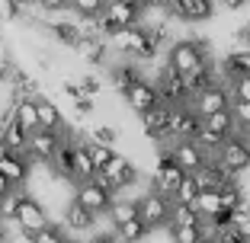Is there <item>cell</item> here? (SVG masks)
Wrapping results in <instances>:
<instances>
[{
  "mask_svg": "<svg viewBox=\"0 0 250 243\" xmlns=\"http://www.w3.org/2000/svg\"><path fill=\"white\" fill-rule=\"evenodd\" d=\"M183 176H186V169L177 167V160H173L167 150H161V154H157V163H154V173H151V189L167 195V199H173V192L183 183Z\"/></svg>",
  "mask_w": 250,
  "mask_h": 243,
  "instance_id": "cell-3",
  "label": "cell"
},
{
  "mask_svg": "<svg viewBox=\"0 0 250 243\" xmlns=\"http://www.w3.org/2000/svg\"><path fill=\"white\" fill-rule=\"evenodd\" d=\"M154 87L161 93V103H167V106H186L192 99L189 90H186V77L177 74V71H170L167 64L161 67V77L154 80Z\"/></svg>",
  "mask_w": 250,
  "mask_h": 243,
  "instance_id": "cell-6",
  "label": "cell"
},
{
  "mask_svg": "<svg viewBox=\"0 0 250 243\" xmlns=\"http://www.w3.org/2000/svg\"><path fill=\"white\" fill-rule=\"evenodd\" d=\"M42 29L48 32L58 45H64V48H77V42L83 38L81 22H74V19H45Z\"/></svg>",
  "mask_w": 250,
  "mask_h": 243,
  "instance_id": "cell-19",
  "label": "cell"
},
{
  "mask_svg": "<svg viewBox=\"0 0 250 243\" xmlns=\"http://www.w3.org/2000/svg\"><path fill=\"white\" fill-rule=\"evenodd\" d=\"M106 218H109V224H112V230L116 227H122L125 221H132V218H138V199H112V205H109V211H106Z\"/></svg>",
  "mask_w": 250,
  "mask_h": 243,
  "instance_id": "cell-24",
  "label": "cell"
},
{
  "mask_svg": "<svg viewBox=\"0 0 250 243\" xmlns=\"http://www.w3.org/2000/svg\"><path fill=\"white\" fill-rule=\"evenodd\" d=\"M87 150H90V160H93V167H106V163L116 157V148L112 144H100V141H87Z\"/></svg>",
  "mask_w": 250,
  "mask_h": 243,
  "instance_id": "cell-34",
  "label": "cell"
},
{
  "mask_svg": "<svg viewBox=\"0 0 250 243\" xmlns=\"http://www.w3.org/2000/svg\"><path fill=\"white\" fill-rule=\"evenodd\" d=\"M96 218L93 211H87L83 205H77V202H67L64 205V211H61V224H64V230L67 234H93L96 230Z\"/></svg>",
  "mask_w": 250,
  "mask_h": 243,
  "instance_id": "cell-15",
  "label": "cell"
},
{
  "mask_svg": "<svg viewBox=\"0 0 250 243\" xmlns=\"http://www.w3.org/2000/svg\"><path fill=\"white\" fill-rule=\"evenodd\" d=\"M87 243H119V237H116V230H106V234H93Z\"/></svg>",
  "mask_w": 250,
  "mask_h": 243,
  "instance_id": "cell-47",
  "label": "cell"
},
{
  "mask_svg": "<svg viewBox=\"0 0 250 243\" xmlns=\"http://www.w3.org/2000/svg\"><path fill=\"white\" fill-rule=\"evenodd\" d=\"M67 3L71 0H36V7L42 13H61V10H67Z\"/></svg>",
  "mask_w": 250,
  "mask_h": 243,
  "instance_id": "cell-45",
  "label": "cell"
},
{
  "mask_svg": "<svg viewBox=\"0 0 250 243\" xmlns=\"http://www.w3.org/2000/svg\"><path fill=\"white\" fill-rule=\"evenodd\" d=\"M196 195H199V186H196V179H192V173H186L183 183L177 186V192H173V199H170V202H180V205H192V202H196Z\"/></svg>",
  "mask_w": 250,
  "mask_h": 243,
  "instance_id": "cell-33",
  "label": "cell"
},
{
  "mask_svg": "<svg viewBox=\"0 0 250 243\" xmlns=\"http://www.w3.org/2000/svg\"><path fill=\"white\" fill-rule=\"evenodd\" d=\"M112 199H116V195H112L109 189H103L100 183H93V179H87V183H77V186H74V202H77V205H83L87 211H93L96 218L109 211Z\"/></svg>",
  "mask_w": 250,
  "mask_h": 243,
  "instance_id": "cell-7",
  "label": "cell"
},
{
  "mask_svg": "<svg viewBox=\"0 0 250 243\" xmlns=\"http://www.w3.org/2000/svg\"><path fill=\"white\" fill-rule=\"evenodd\" d=\"M170 211H173V202L154 189H147L138 199V218L151 227V234L161 227H170Z\"/></svg>",
  "mask_w": 250,
  "mask_h": 243,
  "instance_id": "cell-2",
  "label": "cell"
},
{
  "mask_svg": "<svg viewBox=\"0 0 250 243\" xmlns=\"http://www.w3.org/2000/svg\"><path fill=\"white\" fill-rule=\"evenodd\" d=\"M26 195H29V189H26V186H13V189L0 199V218H3V221H13Z\"/></svg>",
  "mask_w": 250,
  "mask_h": 243,
  "instance_id": "cell-28",
  "label": "cell"
},
{
  "mask_svg": "<svg viewBox=\"0 0 250 243\" xmlns=\"http://www.w3.org/2000/svg\"><path fill=\"white\" fill-rule=\"evenodd\" d=\"M7 243H36V234H29V230H20V227H16V221H13V224H10Z\"/></svg>",
  "mask_w": 250,
  "mask_h": 243,
  "instance_id": "cell-44",
  "label": "cell"
},
{
  "mask_svg": "<svg viewBox=\"0 0 250 243\" xmlns=\"http://www.w3.org/2000/svg\"><path fill=\"white\" fill-rule=\"evenodd\" d=\"M10 3H13V7L20 10V13H26V10H29L32 3H36V0H10Z\"/></svg>",
  "mask_w": 250,
  "mask_h": 243,
  "instance_id": "cell-51",
  "label": "cell"
},
{
  "mask_svg": "<svg viewBox=\"0 0 250 243\" xmlns=\"http://www.w3.org/2000/svg\"><path fill=\"white\" fill-rule=\"evenodd\" d=\"M199 243H218V240H215V237H202V240H199Z\"/></svg>",
  "mask_w": 250,
  "mask_h": 243,
  "instance_id": "cell-53",
  "label": "cell"
},
{
  "mask_svg": "<svg viewBox=\"0 0 250 243\" xmlns=\"http://www.w3.org/2000/svg\"><path fill=\"white\" fill-rule=\"evenodd\" d=\"M67 7H71L74 13H77V16L83 19V16H100V13H103L106 0H71Z\"/></svg>",
  "mask_w": 250,
  "mask_h": 243,
  "instance_id": "cell-36",
  "label": "cell"
},
{
  "mask_svg": "<svg viewBox=\"0 0 250 243\" xmlns=\"http://www.w3.org/2000/svg\"><path fill=\"white\" fill-rule=\"evenodd\" d=\"M67 240H71V234L64 230V224H61V221H52L48 227H42L36 234V243H67Z\"/></svg>",
  "mask_w": 250,
  "mask_h": 243,
  "instance_id": "cell-32",
  "label": "cell"
},
{
  "mask_svg": "<svg viewBox=\"0 0 250 243\" xmlns=\"http://www.w3.org/2000/svg\"><path fill=\"white\" fill-rule=\"evenodd\" d=\"M231 38H234V48H250V22L237 26V29L231 32Z\"/></svg>",
  "mask_w": 250,
  "mask_h": 243,
  "instance_id": "cell-43",
  "label": "cell"
},
{
  "mask_svg": "<svg viewBox=\"0 0 250 243\" xmlns=\"http://www.w3.org/2000/svg\"><path fill=\"white\" fill-rule=\"evenodd\" d=\"M0 173L10 179L13 186H26L32 173V160L20 154H10V150H0Z\"/></svg>",
  "mask_w": 250,
  "mask_h": 243,
  "instance_id": "cell-18",
  "label": "cell"
},
{
  "mask_svg": "<svg viewBox=\"0 0 250 243\" xmlns=\"http://www.w3.org/2000/svg\"><path fill=\"white\" fill-rule=\"evenodd\" d=\"M116 237L119 243H145L151 237V227H147L141 218H132V221H125L122 227H116Z\"/></svg>",
  "mask_w": 250,
  "mask_h": 243,
  "instance_id": "cell-25",
  "label": "cell"
},
{
  "mask_svg": "<svg viewBox=\"0 0 250 243\" xmlns=\"http://www.w3.org/2000/svg\"><path fill=\"white\" fill-rule=\"evenodd\" d=\"M61 93L67 96V99H81L83 96V90H81V80H71V77H61Z\"/></svg>",
  "mask_w": 250,
  "mask_h": 243,
  "instance_id": "cell-41",
  "label": "cell"
},
{
  "mask_svg": "<svg viewBox=\"0 0 250 243\" xmlns=\"http://www.w3.org/2000/svg\"><path fill=\"white\" fill-rule=\"evenodd\" d=\"M218 3H221L225 10H241V7H247L250 0H218Z\"/></svg>",
  "mask_w": 250,
  "mask_h": 243,
  "instance_id": "cell-48",
  "label": "cell"
},
{
  "mask_svg": "<svg viewBox=\"0 0 250 243\" xmlns=\"http://www.w3.org/2000/svg\"><path fill=\"white\" fill-rule=\"evenodd\" d=\"M36 109H39V128H52V131H61L64 128V112L55 99L48 96H36Z\"/></svg>",
  "mask_w": 250,
  "mask_h": 243,
  "instance_id": "cell-22",
  "label": "cell"
},
{
  "mask_svg": "<svg viewBox=\"0 0 250 243\" xmlns=\"http://www.w3.org/2000/svg\"><path fill=\"white\" fill-rule=\"evenodd\" d=\"M16 227L20 230H29V234H39V230L42 227H48V224H52V211H48V208L42 205V202L36 199V195H26V199H22V205H20V211H16Z\"/></svg>",
  "mask_w": 250,
  "mask_h": 243,
  "instance_id": "cell-8",
  "label": "cell"
},
{
  "mask_svg": "<svg viewBox=\"0 0 250 243\" xmlns=\"http://www.w3.org/2000/svg\"><path fill=\"white\" fill-rule=\"evenodd\" d=\"M202 52H199L196 38H180V42H173L167 48V67L170 71H177V74H189V71H196L199 64H202Z\"/></svg>",
  "mask_w": 250,
  "mask_h": 243,
  "instance_id": "cell-5",
  "label": "cell"
},
{
  "mask_svg": "<svg viewBox=\"0 0 250 243\" xmlns=\"http://www.w3.org/2000/svg\"><path fill=\"white\" fill-rule=\"evenodd\" d=\"M145 10H167V0H141Z\"/></svg>",
  "mask_w": 250,
  "mask_h": 243,
  "instance_id": "cell-49",
  "label": "cell"
},
{
  "mask_svg": "<svg viewBox=\"0 0 250 243\" xmlns=\"http://www.w3.org/2000/svg\"><path fill=\"white\" fill-rule=\"evenodd\" d=\"M93 173H96V167H93V160H90L87 138H83V134H77V141H74V173H71L74 186H77V183H87V179H93Z\"/></svg>",
  "mask_w": 250,
  "mask_h": 243,
  "instance_id": "cell-21",
  "label": "cell"
},
{
  "mask_svg": "<svg viewBox=\"0 0 250 243\" xmlns=\"http://www.w3.org/2000/svg\"><path fill=\"white\" fill-rule=\"evenodd\" d=\"M135 80H141L138 64H128V61H116V64H109V83H112V90H116L119 96L132 87Z\"/></svg>",
  "mask_w": 250,
  "mask_h": 243,
  "instance_id": "cell-23",
  "label": "cell"
},
{
  "mask_svg": "<svg viewBox=\"0 0 250 243\" xmlns=\"http://www.w3.org/2000/svg\"><path fill=\"white\" fill-rule=\"evenodd\" d=\"M67 243H74V240H67Z\"/></svg>",
  "mask_w": 250,
  "mask_h": 243,
  "instance_id": "cell-54",
  "label": "cell"
},
{
  "mask_svg": "<svg viewBox=\"0 0 250 243\" xmlns=\"http://www.w3.org/2000/svg\"><path fill=\"white\" fill-rule=\"evenodd\" d=\"M199 128H202V115H196L189 103L186 106H173L170 109V138L161 141V148L173 144V141H183V138H196Z\"/></svg>",
  "mask_w": 250,
  "mask_h": 243,
  "instance_id": "cell-4",
  "label": "cell"
},
{
  "mask_svg": "<svg viewBox=\"0 0 250 243\" xmlns=\"http://www.w3.org/2000/svg\"><path fill=\"white\" fill-rule=\"evenodd\" d=\"M189 106L196 109V115H212V112H221V109H228L231 106V93H228V83H212L208 90H202V93H196L189 99Z\"/></svg>",
  "mask_w": 250,
  "mask_h": 243,
  "instance_id": "cell-12",
  "label": "cell"
},
{
  "mask_svg": "<svg viewBox=\"0 0 250 243\" xmlns=\"http://www.w3.org/2000/svg\"><path fill=\"white\" fill-rule=\"evenodd\" d=\"M81 90H83V96H90V99H100V93H103V77L83 74L81 77Z\"/></svg>",
  "mask_w": 250,
  "mask_h": 243,
  "instance_id": "cell-37",
  "label": "cell"
},
{
  "mask_svg": "<svg viewBox=\"0 0 250 243\" xmlns=\"http://www.w3.org/2000/svg\"><path fill=\"white\" fill-rule=\"evenodd\" d=\"M83 138H87V141H100V144H116L119 131L112 125H106V122H93V125L83 131Z\"/></svg>",
  "mask_w": 250,
  "mask_h": 243,
  "instance_id": "cell-31",
  "label": "cell"
},
{
  "mask_svg": "<svg viewBox=\"0 0 250 243\" xmlns=\"http://www.w3.org/2000/svg\"><path fill=\"white\" fill-rule=\"evenodd\" d=\"M100 169H103L106 176H109L112 183L119 186V192H122V189H128V186H135V183L141 179L138 163H135L132 157H125V154H116L109 163H106V167H100Z\"/></svg>",
  "mask_w": 250,
  "mask_h": 243,
  "instance_id": "cell-16",
  "label": "cell"
},
{
  "mask_svg": "<svg viewBox=\"0 0 250 243\" xmlns=\"http://www.w3.org/2000/svg\"><path fill=\"white\" fill-rule=\"evenodd\" d=\"M215 240H218V243H247V240L241 237V230L234 227V224H228V227H221Z\"/></svg>",
  "mask_w": 250,
  "mask_h": 243,
  "instance_id": "cell-42",
  "label": "cell"
},
{
  "mask_svg": "<svg viewBox=\"0 0 250 243\" xmlns=\"http://www.w3.org/2000/svg\"><path fill=\"white\" fill-rule=\"evenodd\" d=\"M237 138H241L244 144L250 148V125H237Z\"/></svg>",
  "mask_w": 250,
  "mask_h": 243,
  "instance_id": "cell-50",
  "label": "cell"
},
{
  "mask_svg": "<svg viewBox=\"0 0 250 243\" xmlns=\"http://www.w3.org/2000/svg\"><path fill=\"white\" fill-rule=\"evenodd\" d=\"M192 179H196L199 192H208V189H221L225 183H234L237 176H234V173H228L218 160H208L206 167H199L196 173H192Z\"/></svg>",
  "mask_w": 250,
  "mask_h": 243,
  "instance_id": "cell-17",
  "label": "cell"
},
{
  "mask_svg": "<svg viewBox=\"0 0 250 243\" xmlns=\"http://www.w3.org/2000/svg\"><path fill=\"white\" fill-rule=\"evenodd\" d=\"M161 150H167V154L177 160V167H183L186 173H196L199 167H206V163H208V157L202 154V148H199L192 138L173 141V144H167V148H161Z\"/></svg>",
  "mask_w": 250,
  "mask_h": 243,
  "instance_id": "cell-13",
  "label": "cell"
},
{
  "mask_svg": "<svg viewBox=\"0 0 250 243\" xmlns=\"http://www.w3.org/2000/svg\"><path fill=\"white\" fill-rule=\"evenodd\" d=\"M0 19L3 22H13V19H20V10L10 3V0H0Z\"/></svg>",
  "mask_w": 250,
  "mask_h": 243,
  "instance_id": "cell-46",
  "label": "cell"
},
{
  "mask_svg": "<svg viewBox=\"0 0 250 243\" xmlns=\"http://www.w3.org/2000/svg\"><path fill=\"white\" fill-rule=\"evenodd\" d=\"M10 112H13V122L26 134H32L39 128V109H36V99H32V96H13Z\"/></svg>",
  "mask_w": 250,
  "mask_h": 243,
  "instance_id": "cell-20",
  "label": "cell"
},
{
  "mask_svg": "<svg viewBox=\"0 0 250 243\" xmlns=\"http://www.w3.org/2000/svg\"><path fill=\"white\" fill-rule=\"evenodd\" d=\"M202 125L212 128V131H218V134H225V138L237 134V122H234V115H231V106H228V109H221V112L206 115V118H202Z\"/></svg>",
  "mask_w": 250,
  "mask_h": 243,
  "instance_id": "cell-26",
  "label": "cell"
},
{
  "mask_svg": "<svg viewBox=\"0 0 250 243\" xmlns=\"http://www.w3.org/2000/svg\"><path fill=\"white\" fill-rule=\"evenodd\" d=\"M202 218H199V211L192 205H180V202H173V211H170V224H199Z\"/></svg>",
  "mask_w": 250,
  "mask_h": 243,
  "instance_id": "cell-35",
  "label": "cell"
},
{
  "mask_svg": "<svg viewBox=\"0 0 250 243\" xmlns=\"http://www.w3.org/2000/svg\"><path fill=\"white\" fill-rule=\"evenodd\" d=\"M170 109H173V106L161 103V106H154V109L147 112V115H141V131H145L147 141L161 144V141L170 138Z\"/></svg>",
  "mask_w": 250,
  "mask_h": 243,
  "instance_id": "cell-14",
  "label": "cell"
},
{
  "mask_svg": "<svg viewBox=\"0 0 250 243\" xmlns=\"http://www.w3.org/2000/svg\"><path fill=\"white\" fill-rule=\"evenodd\" d=\"M170 243H199L202 240V230L199 224H170Z\"/></svg>",
  "mask_w": 250,
  "mask_h": 243,
  "instance_id": "cell-30",
  "label": "cell"
},
{
  "mask_svg": "<svg viewBox=\"0 0 250 243\" xmlns=\"http://www.w3.org/2000/svg\"><path fill=\"white\" fill-rule=\"evenodd\" d=\"M74 112H77V118H90V115L96 112V99H90V96L74 99Z\"/></svg>",
  "mask_w": 250,
  "mask_h": 243,
  "instance_id": "cell-40",
  "label": "cell"
},
{
  "mask_svg": "<svg viewBox=\"0 0 250 243\" xmlns=\"http://www.w3.org/2000/svg\"><path fill=\"white\" fill-rule=\"evenodd\" d=\"M10 189H13V183H10V179L3 176V173H0V199H3V195H7Z\"/></svg>",
  "mask_w": 250,
  "mask_h": 243,
  "instance_id": "cell-52",
  "label": "cell"
},
{
  "mask_svg": "<svg viewBox=\"0 0 250 243\" xmlns=\"http://www.w3.org/2000/svg\"><path fill=\"white\" fill-rule=\"evenodd\" d=\"M231 115H234V122H237V125H250V103L231 99Z\"/></svg>",
  "mask_w": 250,
  "mask_h": 243,
  "instance_id": "cell-39",
  "label": "cell"
},
{
  "mask_svg": "<svg viewBox=\"0 0 250 243\" xmlns=\"http://www.w3.org/2000/svg\"><path fill=\"white\" fill-rule=\"evenodd\" d=\"M64 128H61V131H52V128H36V131L29 134V160L32 163H52L55 150H58L61 141H64Z\"/></svg>",
  "mask_w": 250,
  "mask_h": 243,
  "instance_id": "cell-9",
  "label": "cell"
},
{
  "mask_svg": "<svg viewBox=\"0 0 250 243\" xmlns=\"http://www.w3.org/2000/svg\"><path fill=\"white\" fill-rule=\"evenodd\" d=\"M231 99H241V103H250V77H237V80L228 83Z\"/></svg>",
  "mask_w": 250,
  "mask_h": 243,
  "instance_id": "cell-38",
  "label": "cell"
},
{
  "mask_svg": "<svg viewBox=\"0 0 250 243\" xmlns=\"http://www.w3.org/2000/svg\"><path fill=\"white\" fill-rule=\"evenodd\" d=\"M215 160L221 163V167L228 169V173H234V176H244L250 169V148L244 144L237 134H231L225 144H221V150H218V157Z\"/></svg>",
  "mask_w": 250,
  "mask_h": 243,
  "instance_id": "cell-11",
  "label": "cell"
},
{
  "mask_svg": "<svg viewBox=\"0 0 250 243\" xmlns=\"http://www.w3.org/2000/svg\"><path fill=\"white\" fill-rule=\"evenodd\" d=\"M192 141H196L199 148H202V154H206L208 160H215V157H218V150H221V144H225L228 138H225V134H218V131H212V128H206V125H202V128H199V134H196Z\"/></svg>",
  "mask_w": 250,
  "mask_h": 243,
  "instance_id": "cell-27",
  "label": "cell"
},
{
  "mask_svg": "<svg viewBox=\"0 0 250 243\" xmlns=\"http://www.w3.org/2000/svg\"><path fill=\"white\" fill-rule=\"evenodd\" d=\"M192 208L199 211V218H212V214H218L221 211V205H218V189L199 192L196 202H192Z\"/></svg>",
  "mask_w": 250,
  "mask_h": 243,
  "instance_id": "cell-29",
  "label": "cell"
},
{
  "mask_svg": "<svg viewBox=\"0 0 250 243\" xmlns=\"http://www.w3.org/2000/svg\"><path fill=\"white\" fill-rule=\"evenodd\" d=\"M122 99H125V106L135 112V115H147V112L154 109V106H161V93H157V87L151 80H135L132 87L122 93Z\"/></svg>",
  "mask_w": 250,
  "mask_h": 243,
  "instance_id": "cell-10",
  "label": "cell"
},
{
  "mask_svg": "<svg viewBox=\"0 0 250 243\" xmlns=\"http://www.w3.org/2000/svg\"><path fill=\"white\" fill-rule=\"evenodd\" d=\"M109 45H112V52L125 55V58H135V61H147V58L157 55V48L151 45V38H147V32H145L141 22L138 26H125V29L112 32Z\"/></svg>",
  "mask_w": 250,
  "mask_h": 243,
  "instance_id": "cell-1",
  "label": "cell"
}]
</instances>
